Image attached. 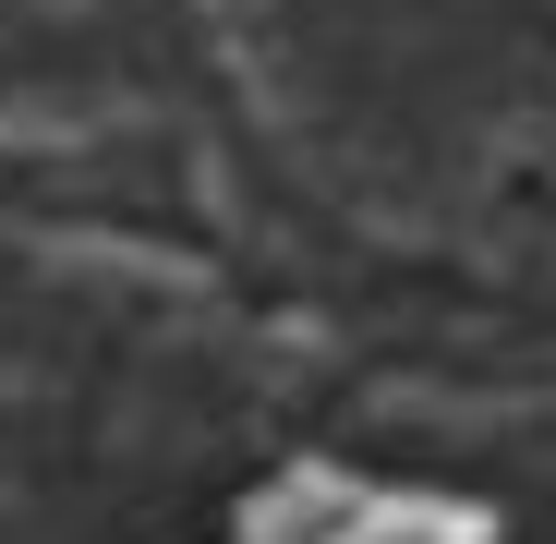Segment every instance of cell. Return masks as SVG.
<instances>
[{
  "label": "cell",
  "mask_w": 556,
  "mask_h": 544,
  "mask_svg": "<svg viewBox=\"0 0 556 544\" xmlns=\"http://www.w3.org/2000/svg\"><path fill=\"white\" fill-rule=\"evenodd\" d=\"M363 544H459L435 508H376V520H363Z\"/></svg>",
  "instance_id": "1"
}]
</instances>
